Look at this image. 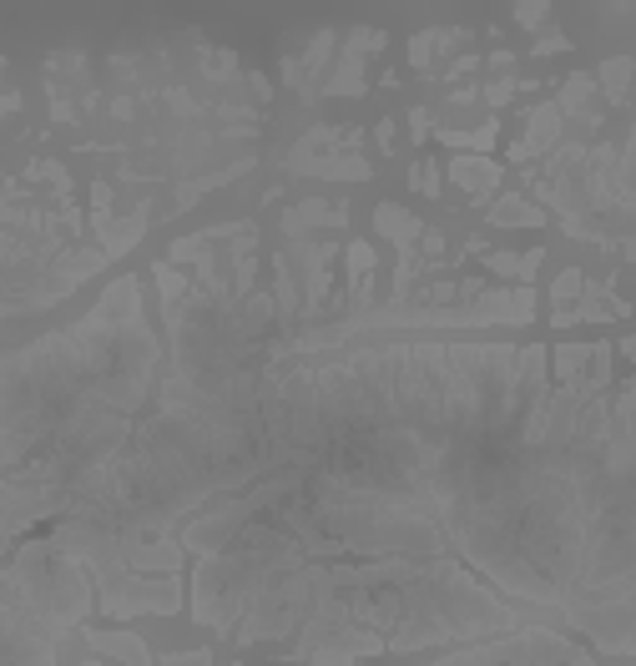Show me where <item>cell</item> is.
Segmentation results:
<instances>
[{"instance_id":"obj_1","label":"cell","mask_w":636,"mask_h":666,"mask_svg":"<svg viewBox=\"0 0 636 666\" xmlns=\"http://www.w3.org/2000/svg\"><path fill=\"white\" fill-rule=\"evenodd\" d=\"M626 71H631V61H611V66H606V81H611V91H616V101H621V86H626Z\"/></svg>"}]
</instances>
